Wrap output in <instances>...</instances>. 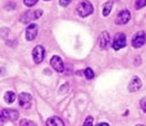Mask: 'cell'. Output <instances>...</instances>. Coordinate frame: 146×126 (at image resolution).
Listing matches in <instances>:
<instances>
[{"label":"cell","instance_id":"cell-1","mask_svg":"<svg viewBox=\"0 0 146 126\" xmlns=\"http://www.w3.org/2000/svg\"><path fill=\"white\" fill-rule=\"evenodd\" d=\"M94 12V7L92 3L88 0L80 2L76 7V13L81 18H86Z\"/></svg>","mask_w":146,"mask_h":126},{"label":"cell","instance_id":"cell-2","mask_svg":"<svg viewBox=\"0 0 146 126\" xmlns=\"http://www.w3.org/2000/svg\"><path fill=\"white\" fill-rule=\"evenodd\" d=\"M43 15V10L42 9H29L24 12L21 16H20V21L23 24H28L33 20H38L39 17H41Z\"/></svg>","mask_w":146,"mask_h":126},{"label":"cell","instance_id":"cell-3","mask_svg":"<svg viewBox=\"0 0 146 126\" xmlns=\"http://www.w3.org/2000/svg\"><path fill=\"white\" fill-rule=\"evenodd\" d=\"M127 45V37L123 32H118L115 35L112 43V48L115 50H119Z\"/></svg>","mask_w":146,"mask_h":126},{"label":"cell","instance_id":"cell-4","mask_svg":"<svg viewBox=\"0 0 146 126\" xmlns=\"http://www.w3.org/2000/svg\"><path fill=\"white\" fill-rule=\"evenodd\" d=\"M131 20V13L128 9H124L122 10H121L118 15H116L115 18V24L118 26H123L126 25L129 22V20Z\"/></svg>","mask_w":146,"mask_h":126},{"label":"cell","instance_id":"cell-5","mask_svg":"<svg viewBox=\"0 0 146 126\" xmlns=\"http://www.w3.org/2000/svg\"><path fill=\"white\" fill-rule=\"evenodd\" d=\"M18 102L21 108L24 109H29L32 106L33 97L30 94L23 92L18 96Z\"/></svg>","mask_w":146,"mask_h":126},{"label":"cell","instance_id":"cell-6","mask_svg":"<svg viewBox=\"0 0 146 126\" xmlns=\"http://www.w3.org/2000/svg\"><path fill=\"white\" fill-rule=\"evenodd\" d=\"M146 43V34L144 31H139L133 36L132 39V45L133 47L139 49L142 47Z\"/></svg>","mask_w":146,"mask_h":126},{"label":"cell","instance_id":"cell-7","mask_svg":"<svg viewBox=\"0 0 146 126\" xmlns=\"http://www.w3.org/2000/svg\"><path fill=\"white\" fill-rule=\"evenodd\" d=\"M33 59L36 64H39L43 61L45 55V50L44 48L42 45H37L33 49Z\"/></svg>","mask_w":146,"mask_h":126},{"label":"cell","instance_id":"cell-8","mask_svg":"<svg viewBox=\"0 0 146 126\" xmlns=\"http://www.w3.org/2000/svg\"><path fill=\"white\" fill-rule=\"evenodd\" d=\"M38 25L35 23H31L26 29V39L27 41H33L36 38L38 35Z\"/></svg>","mask_w":146,"mask_h":126},{"label":"cell","instance_id":"cell-9","mask_svg":"<svg viewBox=\"0 0 146 126\" xmlns=\"http://www.w3.org/2000/svg\"><path fill=\"white\" fill-rule=\"evenodd\" d=\"M50 63L53 69L57 73H62L64 71V63L62 58L58 55H54L50 61Z\"/></svg>","mask_w":146,"mask_h":126},{"label":"cell","instance_id":"cell-10","mask_svg":"<svg viewBox=\"0 0 146 126\" xmlns=\"http://www.w3.org/2000/svg\"><path fill=\"white\" fill-rule=\"evenodd\" d=\"M2 114L3 117L5 120H9V121H15L19 118V113L16 110L14 109H3L2 110Z\"/></svg>","mask_w":146,"mask_h":126},{"label":"cell","instance_id":"cell-11","mask_svg":"<svg viewBox=\"0 0 146 126\" xmlns=\"http://www.w3.org/2000/svg\"><path fill=\"white\" fill-rule=\"evenodd\" d=\"M110 36L109 32L106 31L102 32L100 33L99 38H98V44H99L100 48L103 49H108V47L110 45Z\"/></svg>","mask_w":146,"mask_h":126},{"label":"cell","instance_id":"cell-12","mask_svg":"<svg viewBox=\"0 0 146 126\" xmlns=\"http://www.w3.org/2000/svg\"><path fill=\"white\" fill-rule=\"evenodd\" d=\"M141 87H142V82H141L140 79L139 77L135 76L133 78V79L129 83L128 90L130 92H137L141 89Z\"/></svg>","mask_w":146,"mask_h":126},{"label":"cell","instance_id":"cell-13","mask_svg":"<svg viewBox=\"0 0 146 126\" xmlns=\"http://www.w3.org/2000/svg\"><path fill=\"white\" fill-rule=\"evenodd\" d=\"M46 126H65L63 121L56 116L50 117L46 121Z\"/></svg>","mask_w":146,"mask_h":126},{"label":"cell","instance_id":"cell-14","mask_svg":"<svg viewBox=\"0 0 146 126\" xmlns=\"http://www.w3.org/2000/svg\"><path fill=\"white\" fill-rule=\"evenodd\" d=\"M113 6H114V2L111 1V0L107 1V2L104 3V7H103V11H102L103 15H104V17H107V16L110 15V14L111 13V10H112Z\"/></svg>","mask_w":146,"mask_h":126},{"label":"cell","instance_id":"cell-15","mask_svg":"<svg viewBox=\"0 0 146 126\" xmlns=\"http://www.w3.org/2000/svg\"><path fill=\"white\" fill-rule=\"evenodd\" d=\"M15 100V94L13 91H7L4 94V101L8 104H11Z\"/></svg>","mask_w":146,"mask_h":126},{"label":"cell","instance_id":"cell-16","mask_svg":"<svg viewBox=\"0 0 146 126\" xmlns=\"http://www.w3.org/2000/svg\"><path fill=\"white\" fill-rule=\"evenodd\" d=\"M146 6V0H135L134 7L136 9H141Z\"/></svg>","mask_w":146,"mask_h":126},{"label":"cell","instance_id":"cell-17","mask_svg":"<svg viewBox=\"0 0 146 126\" xmlns=\"http://www.w3.org/2000/svg\"><path fill=\"white\" fill-rule=\"evenodd\" d=\"M84 74H85V77L87 79H92L94 78V72L92 71V69H91L90 67L86 68L85 71H84Z\"/></svg>","mask_w":146,"mask_h":126},{"label":"cell","instance_id":"cell-18","mask_svg":"<svg viewBox=\"0 0 146 126\" xmlns=\"http://www.w3.org/2000/svg\"><path fill=\"white\" fill-rule=\"evenodd\" d=\"M20 126H37L36 124L31 120H28V119H21V122H20Z\"/></svg>","mask_w":146,"mask_h":126},{"label":"cell","instance_id":"cell-19","mask_svg":"<svg viewBox=\"0 0 146 126\" xmlns=\"http://www.w3.org/2000/svg\"><path fill=\"white\" fill-rule=\"evenodd\" d=\"M38 2V0H23V3H24L25 6H27V7H33V6H34Z\"/></svg>","mask_w":146,"mask_h":126},{"label":"cell","instance_id":"cell-20","mask_svg":"<svg viewBox=\"0 0 146 126\" xmlns=\"http://www.w3.org/2000/svg\"><path fill=\"white\" fill-rule=\"evenodd\" d=\"M9 30L8 28L3 27L0 30V37H1V38H5L9 35Z\"/></svg>","mask_w":146,"mask_h":126},{"label":"cell","instance_id":"cell-21","mask_svg":"<svg viewBox=\"0 0 146 126\" xmlns=\"http://www.w3.org/2000/svg\"><path fill=\"white\" fill-rule=\"evenodd\" d=\"M83 126H93V119L92 117L89 116L86 119L85 122H84V125Z\"/></svg>","mask_w":146,"mask_h":126},{"label":"cell","instance_id":"cell-22","mask_svg":"<svg viewBox=\"0 0 146 126\" xmlns=\"http://www.w3.org/2000/svg\"><path fill=\"white\" fill-rule=\"evenodd\" d=\"M140 108H142V110L146 113V96L145 97H143L142 99H141V101H140Z\"/></svg>","mask_w":146,"mask_h":126},{"label":"cell","instance_id":"cell-23","mask_svg":"<svg viewBox=\"0 0 146 126\" xmlns=\"http://www.w3.org/2000/svg\"><path fill=\"white\" fill-rule=\"evenodd\" d=\"M72 1L73 0H59V3L62 7H67L68 5H69L71 3Z\"/></svg>","mask_w":146,"mask_h":126},{"label":"cell","instance_id":"cell-24","mask_svg":"<svg viewBox=\"0 0 146 126\" xmlns=\"http://www.w3.org/2000/svg\"><path fill=\"white\" fill-rule=\"evenodd\" d=\"M9 7H10V9H9V10H13V9H15V3H8L6 4L7 9H9Z\"/></svg>","mask_w":146,"mask_h":126},{"label":"cell","instance_id":"cell-25","mask_svg":"<svg viewBox=\"0 0 146 126\" xmlns=\"http://www.w3.org/2000/svg\"><path fill=\"white\" fill-rule=\"evenodd\" d=\"M4 121V119H3V114H2V111L0 112V123H2V122H3Z\"/></svg>","mask_w":146,"mask_h":126},{"label":"cell","instance_id":"cell-26","mask_svg":"<svg viewBox=\"0 0 146 126\" xmlns=\"http://www.w3.org/2000/svg\"><path fill=\"white\" fill-rule=\"evenodd\" d=\"M96 126H110L108 124H106V123H100V124H98V125H97Z\"/></svg>","mask_w":146,"mask_h":126},{"label":"cell","instance_id":"cell-27","mask_svg":"<svg viewBox=\"0 0 146 126\" xmlns=\"http://www.w3.org/2000/svg\"><path fill=\"white\" fill-rule=\"evenodd\" d=\"M136 126H145V125H136Z\"/></svg>","mask_w":146,"mask_h":126},{"label":"cell","instance_id":"cell-28","mask_svg":"<svg viewBox=\"0 0 146 126\" xmlns=\"http://www.w3.org/2000/svg\"><path fill=\"white\" fill-rule=\"evenodd\" d=\"M44 1H47L48 2V1H52V0H44Z\"/></svg>","mask_w":146,"mask_h":126}]
</instances>
